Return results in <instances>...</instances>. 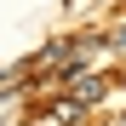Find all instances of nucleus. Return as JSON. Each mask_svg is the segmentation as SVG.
I'll return each instance as SVG.
<instances>
[{
  "label": "nucleus",
  "instance_id": "f257e3e1",
  "mask_svg": "<svg viewBox=\"0 0 126 126\" xmlns=\"http://www.w3.org/2000/svg\"><path fill=\"white\" fill-rule=\"evenodd\" d=\"M109 46H115V52L126 57V29H115V34H109Z\"/></svg>",
  "mask_w": 126,
  "mask_h": 126
}]
</instances>
